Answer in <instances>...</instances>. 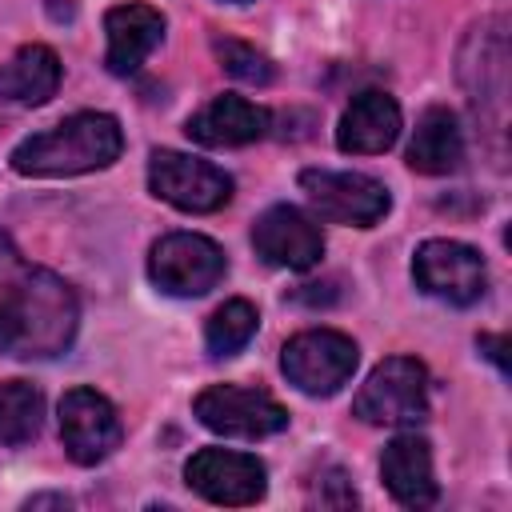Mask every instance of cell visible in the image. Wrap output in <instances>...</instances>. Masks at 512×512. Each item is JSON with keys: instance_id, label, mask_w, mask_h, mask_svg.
Segmentation results:
<instances>
[{"instance_id": "5bb4252c", "label": "cell", "mask_w": 512, "mask_h": 512, "mask_svg": "<svg viewBox=\"0 0 512 512\" xmlns=\"http://www.w3.org/2000/svg\"><path fill=\"white\" fill-rule=\"evenodd\" d=\"M400 136V104L388 92H360L344 108L336 124V148L352 156H376L388 152Z\"/></svg>"}, {"instance_id": "2e32d148", "label": "cell", "mask_w": 512, "mask_h": 512, "mask_svg": "<svg viewBox=\"0 0 512 512\" xmlns=\"http://www.w3.org/2000/svg\"><path fill=\"white\" fill-rule=\"evenodd\" d=\"M188 140L204 148H240L268 132V112L244 96H216L184 124Z\"/></svg>"}, {"instance_id": "8fae6325", "label": "cell", "mask_w": 512, "mask_h": 512, "mask_svg": "<svg viewBox=\"0 0 512 512\" xmlns=\"http://www.w3.org/2000/svg\"><path fill=\"white\" fill-rule=\"evenodd\" d=\"M120 416L96 388H68L60 400V440L76 464H100L120 448Z\"/></svg>"}, {"instance_id": "5b68a950", "label": "cell", "mask_w": 512, "mask_h": 512, "mask_svg": "<svg viewBox=\"0 0 512 512\" xmlns=\"http://www.w3.org/2000/svg\"><path fill=\"white\" fill-rule=\"evenodd\" d=\"M228 272L224 248L200 232H168L148 252V276L168 296H204Z\"/></svg>"}, {"instance_id": "44dd1931", "label": "cell", "mask_w": 512, "mask_h": 512, "mask_svg": "<svg viewBox=\"0 0 512 512\" xmlns=\"http://www.w3.org/2000/svg\"><path fill=\"white\" fill-rule=\"evenodd\" d=\"M212 52H216L220 68H224L232 80H244V84H268V80L276 76L272 60H268L260 48L244 44V40H232V36H216V40H212Z\"/></svg>"}, {"instance_id": "d6986e66", "label": "cell", "mask_w": 512, "mask_h": 512, "mask_svg": "<svg viewBox=\"0 0 512 512\" xmlns=\"http://www.w3.org/2000/svg\"><path fill=\"white\" fill-rule=\"evenodd\" d=\"M44 424V392L32 380H4L0 384V444L20 448L36 440Z\"/></svg>"}, {"instance_id": "7c38bea8", "label": "cell", "mask_w": 512, "mask_h": 512, "mask_svg": "<svg viewBox=\"0 0 512 512\" xmlns=\"http://www.w3.org/2000/svg\"><path fill=\"white\" fill-rule=\"evenodd\" d=\"M252 248L272 268L308 272L324 256V236H320L316 220L308 212H300L296 204H272L252 224Z\"/></svg>"}, {"instance_id": "9c48e42d", "label": "cell", "mask_w": 512, "mask_h": 512, "mask_svg": "<svg viewBox=\"0 0 512 512\" xmlns=\"http://www.w3.org/2000/svg\"><path fill=\"white\" fill-rule=\"evenodd\" d=\"M412 280L420 292L468 308L484 296L488 288V272L476 248L460 244V240H424L412 256Z\"/></svg>"}, {"instance_id": "d4e9b609", "label": "cell", "mask_w": 512, "mask_h": 512, "mask_svg": "<svg viewBox=\"0 0 512 512\" xmlns=\"http://www.w3.org/2000/svg\"><path fill=\"white\" fill-rule=\"evenodd\" d=\"M228 4H248V0H228Z\"/></svg>"}, {"instance_id": "277c9868", "label": "cell", "mask_w": 512, "mask_h": 512, "mask_svg": "<svg viewBox=\"0 0 512 512\" xmlns=\"http://www.w3.org/2000/svg\"><path fill=\"white\" fill-rule=\"evenodd\" d=\"M356 360H360L356 340L336 332V328L296 332L284 344V352H280V368H284L288 384H296L304 396H332V392H340L352 380Z\"/></svg>"}, {"instance_id": "7a4b0ae2", "label": "cell", "mask_w": 512, "mask_h": 512, "mask_svg": "<svg viewBox=\"0 0 512 512\" xmlns=\"http://www.w3.org/2000/svg\"><path fill=\"white\" fill-rule=\"evenodd\" d=\"M124 148L120 120L108 112H76L48 132H36L12 148L20 176H80L108 168Z\"/></svg>"}, {"instance_id": "603a6c76", "label": "cell", "mask_w": 512, "mask_h": 512, "mask_svg": "<svg viewBox=\"0 0 512 512\" xmlns=\"http://www.w3.org/2000/svg\"><path fill=\"white\" fill-rule=\"evenodd\" d=\"M476 344H480V352H484L500 372H508V356H504V352H508V340H504V336H488V332H484Z\"/></svg>"}, {"instance_id": "3957f363", "label": "cell", "mask_w": 512, "mask_h": 512, "mask_svg": "<svg viewBox=\"0 0 512 512\" xmlns=\"http://www.w3.org/2000/svg\"><path fill=\"white\" fill-rule=\"evenodd\" d=\"M352 416L376 428H408L428 416V372L412 356L380 360L352 400Z\"/></svg>"}, {"instance_id": "e0dca14e", "label": "cell", "mask_w": 512, "mask_h": 512, "mask_svg": "<svg viewBox=\"0 0 512 512\" xmlns=\"http://www.w3.org/2000/svg\"><path fill=\"white\" fill-rule=\"evenodd\" d=\"M464 160V132L452 108L432 104L424 108V116L416 120L412 144H408V168L424 172V176H448L456 172Z\"/></svg>"}, {"instance_id": "8992f818", "label": "cell", "mask_w": 512, "mask_h": 512, "mask_svg": "<svg viewBox=\"0 0 512 512\" xmlns=\"http://www.w3.org/2000/svg\"><path fill=\"white\" fill-rule=\"evenodd\" d=\"M192 412L208 432H220L232 440H264L288 428V408L264 388H244V384L204 388L192 400Z\"/></svg>"}, {"instance_id": "9a60e30c", "label": "cell", "mask_w": 512, "mask_h": 512, "mask_svg": "<svg viewBox=\"0 0 512 512\" xmlns=\"http://www.w3.org/2000/svg\"><path fill=\"white\" fill-rule=\"evenodd\" d=\"M380 480L392 492V500L404 504V508L436 504L440 488H436V476H432V448H428V440L416 436V432L396 436L384 448V456H380Z\"/></svg>"}, {"instance_id": "7402d4cb", "label": "cell", "mask_w": 512, "mask_h": 512, "mask_svg": "<svg viewBox=\"0 0 512 512\" xmlns=\"http://www.w3.org/2000/svg\"><path fill=\"white\" fill-rule=\"evenodd\" d=\"M316 500L320 504H328V508H352L356 504V492H352V484L344 480V472H328L324 476V484H316Z\"/></svg>"}, {"instance_id": "6da1fadb", "label": "cell", "mask_w": 512, "mask_h": 512, "mask_svg": "<svg viewBox=\"0 0 512 512\" xmlns=\"http://www.w3.org/2000/svg\"><path fill=\"white\" fill-rule=\"evenodd\" d=\"M80 328L76 292L32 264L0 228V356L52 360L72 348Z\"/></svg>"}, {"instance_id": "ba28073f", "label": "cell", "mask_w": 512, "mask_h": 512, "mask_svg": "<svg viewBox=\"0 0 512 512\" xmlns=\"http://www.w3.org/2000/svg\"><path fill=\"white\" fill-rule=\"evenodd\" d=\"M148 188L180 212H216L232 200V176L200 156L160 148L148 160Z\"/></svg>"}, {"instance_id": "cb8c5ba5", "label": "cell", "mask_w": 512, "mask_h": 512, "mask_svg": "<svg viewBox=\"0 0 512 512\" xmlns=\"http://www.w3.org/2000/svg\"><path fill=\"white\" fill-rule=\"evenodd\" d=\"M44 504H56V508H68L72 500H68V496H32V500H28V508H44Z\"/></svg>"}, {"instance_id": "ac0fdd59", "label": "cell", "mask_w": 512, "mask_h": 512, "mask_svg": "<svg viewBox=\"0 0 512 512\" xmlns=\"http://www.w3.org/2000/svg\"><path fill=\"white\" fill-rule=\"evenodd\" d=\"M60 88V56L48 44H24L0 64V100L20 108H40Z\"/></svg>"}, {"instance_id": "4fadbf2b", "label": "cell", "mask_w": 512, "mask_h": 512, "mask_svg": "<svg viewBox=\"0 0 512 512\" xmlns=\"http://www.w3.org/2000/svg\"><path fill=\"white\" fill-rule=\"evenodd\" d=\"M164 12L152 8V4H116L104 12V32H108V52H104V64L112 76H132L148 56L152 48L164 40Z\"/></svg>"}, {"instance_id": "ffe728a7", "label": "cell", "mask_w": 512, "mask_h": 512, "mask_svg": "<svg viewBox=\"0 0 512 512\" xmlns=\"http://www.w3.org/2000/svg\"><path fill=\"white\" fill-rule=\"evenodd\" d=\"M256 328H260L256 304H248V300H224L208 316V324H204V344H208L212 356H236L256 336Z\"/></svg>"}, {"instance_id": "52a82bcc", "label": "cell", "mask_w": 512, "mask_h": 512, "mask_svg": "<svg viewBox=\"0 0 512 512\" xmlns=\"http://www.w3.org/2000/svg\"><path fill=\"white\" fill-rule=\"evenodd\" d=\"M300 192L308 196V204L332 220V224H348V228H372L388 216V188L364 172H336V168H304L300 172Z\"/></svg>"}, {"instance_id": "30bf717a", "label": "cell", "mask_w": 512, "mask_h": 512, "mask_svg": "<svg viewBox=\"0 0 512 512\" xmlns=\"http://www.w3.org/2000/svg\"><path fill=\"white\" fill-rule=\"evenodd\" d=\"M184 480L196 496L224 504V508H244L256 504L268 488V468L248 456V452H232V448H200L192 452V460L184 464Z\"/></svg>"}]
</instances>
